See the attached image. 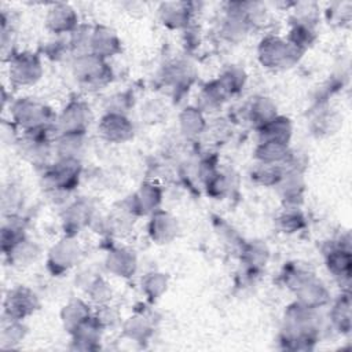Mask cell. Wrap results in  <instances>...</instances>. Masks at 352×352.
Listing matches in <instances>:
<instances>
[{"instance_id": "cell-1", "label": "cell", "mask_w": 352, "mask_h": 352, "mask_svg": "<svg viewBox=\"0 0 352 352\" xmlns=\"http://www.w3.org/2000/svg\"><path fill=\"white\" fill-rule=\"evenodd\" d=\"M304 52L290 44L286 37L276 34L264 36L257 47L258 62L270 70H286L302 58Z\"/></svg>"}, {"instance_id": "cell-2", "label": "cell", "mask_w": 352, "mask_h": 352, "mask_svg": "<svg viewBox=\"0 0 352 352\" xmlns=\"http://www.w3.org/2000/svg\"><path fill=\"white\" fill-rule=\"evenodd\" d=\"M73 74L77 82L87 91H98L113 80V70L106 59L94 54H82L74 58Z\"/></svg>"}, {"instance_id": "cell-3", "label": "cell", "mask_w": 352, "mask_h": 352, "mask_svg": "<svg viewBox=\"0 0 352 352\" xmlns=\"http://www.w3.org/2000/svg\"><path fill=\"white\" fill-rule=\"evenodd\" d=\"M11 117L22 132L51 128L56 124L54 111L45 103L33 98H21L15 100L11 106Z\"/></svg>"}, {"instance_id": "cell-4", "label": "cell", "mask_w": 352, "mask_h": 352, "mask_svg": "<svg viewBox=\"0 0 352 352\" xmlns=\"http://www.w3.org/2000/svg\"><path fill=\"white\" fill-rule=\"evenodd\" d=\"M80 175L81 161L78 158H59L58 162L44 170L43 180L50 192L67 194L77 187Z\"/></svg>"}, {"instance_id": "cell-5", "label": "cell", "mask_w": 352, "mask_h": 352, "mask_svg": "<svg viewBox=\"0 0 352 352\" xmlns=\"http://www.w3.org/2000/svg\"><path fill=\"white\" fill-rule=\"evenodd\" d=\"M44 69L37 54L30 51L14 52L8 59V77L14 87L34 85L43 77Z\"/></svg>"}, {"instance_id": "cell-6", "label": "cell", "mask_w": 352, "mask_h": 352, "mask_svg": "<svg viewBox=\"0 0 352 352\" xmlns=\"http://www.w3.org/2000/svg\"><path fill=\"white\" fill-rule=\"evenodd\" d=\"M94 120V114L88 103L84 100H70L60 114L56 117V132L62 133H76L85 135L91 122Z\"/></svg>"}, {"instance_id": "cell-7", "label": "cell", "mask_w": 352, "mask_h": 352, "mask_svg": "<svg viewBox=\"0 0 352 352\" xmlns=\"http://www.w3.org/2000/svg\"><path fill=\"white\" fill-rule=\"evenodd\" d=\"M81 254L82 249L78 241H76V236L65 235L48 252V270L54 275H62L80 261Z\"/></svg>"}, {"instance_id": "cell-8", "label": "cell", "mask_w": 352, "mask_h": 352, "mask_svg": "<svg viewBox=\"0 0 352 352\" xmlns=\"http://www.w3.org/2000/svg\"><path fill=\"white\" fill-rule=\"evenodd\" d=\"M3 307L7 319L23 320L40 308V301L32 289L16 286L7 293Z\"/></svg>"}, {"instance_id": "cell-9", "label": "cell", "mask_w": 352, "mask_h": 352, "mask_svg": "<svg viewBox=\"0 0 352 352\" xmlns=\"http://www.w3.org/2000/svg\"><path fill=\"white\" fill-rule=\"evenodd\" d=\"M162 190L160 186L146 182L125 202L124 206L135 216H147L160 209Z\"/></svg>"}, {"instance_id": "cell-10", "label": "cell", "mask_w": 352, "mask_h": 352, "mask_svg": "<svg viewBox=\"0 0 352 352\" xmlns=\"http://www.w3.org/2000/svg\"><path fill=\"white\" fill-rule=\"evenodd\" d=\"M133 124L126 114L107 111L98 124V133L110 143H125L133 138Z\"/></svg>"}, {"instance_id": "cell-11", "label": "cell", "mask_w": 352, "mask_h": 352, "mask_svg": "<svg viewBox=\"0 0 352 352\" xmlns=\"http://www.w3.org/2000/svg\"><path fill=\"white\" fill-rule=\"evenodd\" d=\"M78 25V15L67 3H54L47 10L45 28L56 36L66 33L70 34L77 29Z\"/></svg>"}, {"instance_id": "cell-12", "label": "cell", "mask_w": 352, "mask_h": 352, "mask_svg": "<svg viewBox=\"0 0 352 352\" xmlns=\"http://www.w3.org/2000/svg\"><path fill=\"white\" fill-rule=\"evenodd\" d=\"M122 51L121 38L117 32L106 25L92 26L89 54H94L102 59H109L118 55Z\"/></svg>"}, {"instance_id": "cell-13", "label": "cell", "mask_w": 352, "mask_h": 352, "mask_svg": "<svg viewBox=\"0 0 352 352\" xmlns=\"http://www.w3.org/2000/svg\"><path fill=\"white\" fill-rule=\"evenodd\" d=\"M194 3L190 1H165L160 4L158 16L164 26L172 30L187 29L192 15Z\"/></svg>"}, {"instance_id": "cell-14", "label": "cell", "mask_w": 352, "mask_h": 352, "mask_svg": "<svg viewBox=\"0 0 352 352\" xmlns=\"http://www.w3.org/2000/svg\"><path fill=\"white\" fill-rule=\"evenodd\" d=\"M147 232L153 242L158 245L169 243L177 236V232H179L177 219L169 212L158 209L150 214Z\"/></svg>"}, {"instance_id": "cell-15", "label": "cell", "mask_w": 352, "mask_h": 352, "mask_svg": "<svg viewBox=\"0 0 352 352\" xmlns=\"http://www.w3.org/2000/svg\"><path fill=\"white\" fill-rule=\"evenodd\" d=\"M94 216V209L87 201H76L69 205L62 217L65 235L76 236L84 227H89Z\"/></svg>"}, {"instance_id": "cell-16", "label": "cell", "mask_w": 352, "mask_h": 352, "mask_svg": "<svg viewBox=\"0 0 352 352\" xmlns=\"http://www.w3.org/2000/svg\"><path fill=\"white\" fill-rule=\"evenodd\" d=\"M324 261L329 272L340 282H349L352 271V254L346 245L338 243L324 253Z\"/></svg>"}, {"instance_id": "cell-17", "label": "cell", "mask_w": 352, "mask_h": 352, "mask_svg": "<svg viewBox=\"0 0 352 352\" xmlns=\"http://www.w3.org/2000/svg\"><path fill=\"white\" fill-rule=\"evenodd\" d=\"M294 293H296L298 304H301L309 309H314V311L318 308H322L330 302L329 289L316 276L307 280L297 290H294Z\"/></svg>"}, {"instance_id": "cell-18", "label": "cell", "mask_w": 352, "mask_h": 352, "mask_svg": "<svg viewBox=\"0 0 352 352\" xmlns=\"http://www.w3.org/2000/svg\"><path fill=\"white\" fill-rule=\"evenodd\" d=\"M106 268L118 278H131L138 268L135 253L126 248H116L106 257Z\"/></svg>"}, {"instance_id": "cell-19", "label": "cell", "mask_w": 352, "mask_h": 352, "mask_svg": "<svg viewBox=\"0 0 352 352\" xmlns=\"http://www.w3.org/2000/svg\"><path fill=\"white\" fill-rule=\"evenodd\" d=\"M258 142H278L289 144L293 133V125L290 118L285 116H276L265 125L257 129Z\"/></svg>"}, {"instance_id": "cell-20", "label": "cell", "mask_w": 352, "mask_h": 352, "mask_svg": "<svg viewBox=\"0 0 352 352\" xmlns=\"http://www.w3.org/2000/svg\"><path fill=\"white\" fill-rule=\"evenodd\" d=\"M94 312L91 311V305L81 298L70 300L60 311V320L65 330L72 334L81 323L88 320Z\"/></svg>"}, {"instance_id": "cell-21", "label": "cell", "mask_w": 352, "mask_h": 352, "mask_svg": "<svg viewBox=\"0 0 352 352\" xmlns=\"http://www.w3.org/2000/svg\"><path fill=\"white\" fill-rule=\"evenodd\" d=\"M102 327L94 319V315L81 323L70 336L73 338V344L76 349L80 351H94L99 348Z\"/></svg>"}, {"instance_id": "cell-22", "label": "cell", "mask_w": 352, "mask_h": 352, "mask_svg": "<svg viewBox=\"0 0 352 352\" xmlns=\"http://www.w3.org/2000/svg\"><path fill=\"white\" fill-rule=\"evenodd\" d=\"M248 120L254 125L257 129L271 121L274 117L278 116L275 103L267 96H254L252 98L248 106Z\"/></svg>"}, {"instance_id": "cell-23", "label": "cell", "mask_w": 352, "mask_h": 352, "mask_svg": "<svg viewBox=\"0 0 352 352\" xmlns=\"http://www.w3.org/2000/svg\"><path fill=\"white\" fill-rule=\"evenodd\" d=\"M292 155L289 144L278 142H258L254 148L257 162L263 164H286Z\"/></svg>"}, {"instance_id": "cell-24", "label": "cell", "mask_w": 352, "mask_h": 352, "mask_svg": "<svg viewBox=\"0 0 352 352\" xmlns=\"http://www.w3.org/2000/svg\"><path fill=\"white\" fill-rule=\"evenodd\" d=\"M312 278H315V271L308 263L304 261H290L285 265L282 272L285 285L293 292Z\"/></svg>"}, {"instance_id": "cell-25", "label": "cell", "mask_w": 352, "mask_h": 352, "mask_svg": "<svg viewBox=\"0 0 352 352\" xmlns=\"http://www.w3.org/2000/svg\"><path fill=\"white\" fill-rule=\"evenodd\" d=\"M228 94L226 92V89L221 87V84L219 82V80H213L210 82H208L199 92L198 96V109H201L202 111H214L216 109H219L227 99H228Z\"/></svg>"}, {"instance_id": "cell-26", "label": "cell", "mask_w": 352, "mask_h": 352, "mask_svg": "<svg viewBox=\"0 0 352 352\" xmlns=\"http://www.w3.org/2000/svg\"><path fill=\"white\" fill-rule=\"evenodd\" d=\"M330 319L333 326L342 334H348L352 327L351 319V294L344 292L333 304L330 311Z\"/></svg>"}, {"instance_id": "cell-27", "label": "cell", "mask_w": 352, "mask_h": 352, "mask_svg": "<svg viewBox=\"0 0 352 352\" xmlns=\"http://www.w3.org/2000/svg\"><path fill=\"white\" fill-rule=\"evenodd\" d=\"M316 30L315 23L311 22H302V21H294L292 23V28L287 33L286 40L293 44L296 48L305 52L316 40Z\"/></svg>"}, {"instance_id": "cell-28", "label": "cell", "mask_w": 352, "mask_h": 352, "mask_svg": "<svg viewBox=\"0 0 352 352\" xmlns=\"http://www.w3.org/2000/svg\"><path fill=\"white\" fill-rule=\"evenodd\" d=\"M179 125L183 135L192 138L202 133L206 128L204 111L195 106H188L179 114Z\"/></svg>"}, {"instance_id": "cell-29", "label": "cell", "mask_w": 352, "mask_h": 352, "mask_svg": "<svg viewBox=\"0 0 352 352\" xmlns=\"http://www.w3.org/2000/svg\"><path fill=\"white\" fill-rule=\"evenodd\" d=\"M153 330H154L153 323L150 322V319L147 316H144L142 314L128 318L122 324L124 336L136 342L147 341L150 338V336L153 334Z\"/></svg>"}, {"instance_id": "cell-30", "label": "cell", "mask_w": 352, "mask_h": 352, "mask_svg": "<svg viewBox=\"0 0 352 352\" xmlns=\"http://www.w3.org/2000/svg\"><path fill=\"white\" fill-rule=\"evenodd\" d=\"M192 69L186 62H173L168 65L165 69L164 80L168 82L173 89H183L188 88L192 82Z\"/></svg>"}, {"instance_id": "cell-31", "label": "cell", "mask_w": 352, "mask_h": 352, "mask_svg": "<svg viewBox=\"0 0 352 352\" xmlns=\"http://www.w3.org/2000/svg\"><path fill=\"white\" fill-rule=\"evenodd\" d=\"M286 170H287L286 164H263V162H258L257 168L252 173V177L256 183H258L261 186L272 187V186H278L280 183Z\"/></svg>"}, {"instance_id": "cell-32", "label": "cell", "mask_w": 352, "mask_h": 352, "mask_svg": "<svg viewBox=\"0 0 352 352\" xmlns=\"http://www.w3.org/2000/svg\"><path fill=\"white\" fill-rule=\"evenodd\" d=\"M85 135L76 133H62L55 139V150L59 158H78V154L82 151Z\"/></svg>"}, {"instance_id": "cell-33", "label": "cell", "mask_w": 352, "mask_h": 352, "mask_svg": "<svg viewBox=\"0 0 352 352\" xmlns=\"http://www.w3.org/2000/svg\"><path fill=\"white\" fill-rule=\"evenodd\" d=\"M278 228L285 234H294L307 226L304 213L298 206H286L276 219Z\"/></svg>"}, {"instance_id": "cell-34", "label": "cell", "mask_w": 352, "mask_h": 352, "mask_svg": "<svg viewBox=\"0 0 352 352\" xmlns=\"http://www.w3.org/2000/svg\"><path fill=\"white\" fill-rule=\"evenodd\" d=\"M6 256L10 258V263H12L14 265H19V267L29 265L32 261L37 258L38 249L36 248L34 243H32L25 238L21 242H18Z\"/></svg>"}, {"instance_id": "cell-35", "label": "cell", "mask_w": 352, "mask_h": 352, "mask_svg": "<svg viewBox=\"0 0 352 352\" xmlns=\"http://www.w3.org/2000/svg\"><path fill=\"white\" fill-rule=\"evenodd\" d=\"M168 289V276L162 272L146 274L142 279V290L150 301L158 300Z\"/></svg>"}, {"instance_id": "cell-36", "label": "cell", "mask_w": 352, "mask_h": 352, "mask_svg": "<svg viewBox=\"0 0 352 352\" xmlns=\"http://www.w3.org/2000/svg\"><path fill=\"white\" fill-rule=\"evenodd\" d=\"M87 294H88L91 302L95 304L96 307H99V305H104V304L110 302L113 292H111L110 285L103 278L96 276L88 283Z\"/></svg>"}, {"instance_id": "cell-37", "label": "cell", "mask_w": 352, "mask_h": 352, "mask_svg": "<svg viewBox=\"0 0 352 352\" xmlns=\"http://www.w3.org/2000/svg\"><path fill=\"white\" fill-rule=\"evenodd\" d=\"M217 80L221 84V87L226 89L228 96H231V95L236 94L238 91H241V88L243 87V84L246 81V74L242 69L232 66V67H228L227 70H224L219 76Z\"/></svg>"}, {"instance_id": "cell-38", "label": "cell", "mask_w": 352, "mask_h": 352, "mask_svg": "<svg viewBox=\"0 0 352 352\" xmlns=\"http://www.w3.org/2000/svg\"><path fill=\"white\" fill-rule=\"evenodd\" d=\"M242 257L245 260V263L248 265H250L253 270L256 268H260L263 265H265L267 263V258H268V250L264 245L261 243H249L243 253H242Z\"/></svg>"}, {"instance_id": "cell-39", "label": "cell", "mask_w": 352, "mask_h": 352, "mask_svg": "<svg viewBox=\"0 0 352 352\" xmlns=\"http://www.w3.org/2000/svg\"><path fill=\"white\" fill-rule=\"evenodd\" d=\"M94 319L102 327V330H104V329L116 326L118 323L120 315L109 302V304L96 307V311L94 312Z\"/></svg>"}, {"instance_id": "cell-40", "label": "cell", "mask_w": 352, "mask_h": 352, "mask_svg": "<svg viewBox=\"0 0 352 352\" xmlns=\"http://www.w3.org/2000/svg\"><path fill=\"white\" fill-rule=\"evenodd\" d=\"M8 320L10 323L3 329L1 337H3V342L14 344L23 338L25 329L22 326V320H12V319H8Z\"/></svg>"}]
</instances>
